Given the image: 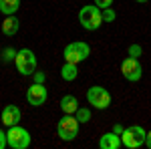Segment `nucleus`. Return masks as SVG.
Listing matches in <instances>:
<instances>
[{"mask_svg": "<svg viewBox=\"0 0 151 149\" xmlns=\"http://www.w3.org/2000/svg\"><path fill=\"white\" fill-rule=\"evenodd\" d=\"M95 6H99L101 10H105V8L113 6V0H95Z\"/></svg>", "mask_w": 151, "mask_h": 149, "instance_id": "20", "label": "nucleus"}, {"mask_svg": "<svg viewBox=\"0 0 151 149\" xmlns=\"http://www.w3.org/2000/svg\"><path fill=\"white\" fill-rule=\"evenodd\" d=\"M135 2H139V4H145V2H149V0H135Z\"/></svg>", "mask_w": 151, "mask_h": 149, "instance_id": "25", "label": "nucleus"}, {"mask_svg": "<svg viewBox=\"0 0 151 149\" xmlns=\"http://www.w3.org/2000/svg\"><path fill=\"white\" fill-rule=\"evenodd\" d=\"M20 4H22V0H0V12L4 16H10L20 8Z\"/></svg>", "mask_w": 151, "mask_h": 149, "instance_id": "14", "label": "nucleus"}, {"mask_svg": "<svg viewBox=\"0 0 151 149\" xmlns=\"http://www.w3.org/2000/svg\"><path fill=\"white\" fill-rule=\"evenodd\" d=\"M87 101L91 103V107L103 111V109H109L111 107V93L107 91L105 87L95 85V87H89L87 89Z\"/></svg>", "mask_w": 151, "mask_h": 149, "instance_id": "6", "label": "nucleus"}, {"mask_svg": "<svg viewBox=\"0 0 151 149\" xmlns=\"http://www.w3.org/2000/svg\"><path fill=\"white\" fill-rule=\"evenodd\" d=\"M103 12V22H113L117 18V14H115V10L109 6V8H105V10H101Z\"/></svg>", "mask_w": 151, "mask_h": 149, "instance_id": "18", "label": "nucleus"}, {"mask_svg": "<svg viewBox=\"0 0 151 149\" xmlns=\"http://www.w3.org/2000/svg\"><path fill=\"white\" fill-rule=\"evenodd\" d=\"M20 119H22V113H20V109H18L16 105H6V107L2 109V113H0V121L6 127L18 125Z\"/></svg>", "mask_w": 151, "mask_h": 149, "instance_id": "10", "label": "nucleus"}, {"mask_svg": "<svg viewBox=\"0 0 151 149\" xmlns=\"http://www.w3.org/2000/svg\"><path fill=\"white\" fill-rule=\"evenodd\" d=\"M145 137H147V131L141 125H131L121 133V143L127 149H139L145 145Z\"/></svg>", "mask_w": 151, "mask_h": 149, "instance_id": "4", "label": "nucleus"}, {"mask_svg": "<svg viewBox=\"0 0 151 149\" xmlns=\"http://www.w3.org/2000/svg\"><path fill=\"white\" fill-rule=\"evenodd\" d=\"M60 77H63V81H75L77 77H79V69H77V65H73V63H65L63 65V69H60Z\"/></svg>", "mask_w": 151, "mask_h": 149, "instance_id": "15", "label": "nucleus"}, {"mask_svg": "<svg viewBox=\"0 0 151 149\" xmlns=\"http://www.w3.org/2000/svg\"><path fill=\"white\" fill-rule=\"evenodd\" d=\"M16 53H18V50H14L12 46H6V48L2 50V55H0V60H2V63H10V60L16 58Z\"/></svg>", "mask_w": 151, "mask_h": 149, "instance_id": "17", "label": "nucleus"}, {"mask_svg": "<svg viewBox=\"0 0 151 149\" xmlns=\"http://www.w3.org/2000/svg\"><path fill=\"white\" fill-rule=\"evenodd\" d=\"M32 79H35V83H45V81H47V75H45L42 71H35Z\"/></svg>", "mask_w": 151, "mask_h": 149, "instance_id": "21", "label": "nucleus"}, {"mask_svg": "<svg viewBox=\"0 0 151 149\" xmlns=\"http://www.w3.org/2000/svg\"><path fill=\"white\" fill-rule=\"evenodd\" d=\"M113 131H115L117 135H121V133H123V131H125V127H123V125H119V123H117V125L113 127Z\"/></svg>", "mask_w": 151, "mask_h": 149, "instance_id": "23", "label": "nucleus"}, {"mask_svg": "<svg viewBox=\"0 0 151 149\" xmlns=\"http://www.w3.org/2000/svg\"><path fill=\"white\" fill-rule=\"evenodd\" d=\"M18 28H20V20H18L14 14H10V16L4 18V22H2V32L6 36H14L18 32Z\"/></svg>", "mask_w": 151, "mask_h": 149, "instance_id": "12", "label": "nucleus"}, {"mask_svg": "<svg viewBox=\"0 0 151 149\" xmlns=\"http://www.w3.org/2000/svg\"><path fill=\"white\" fill-rule=\"evenodd\" d=\"M6 139H8V147H12V149H26L30 145V133L20 125L8 127Z\"/></svg>", "mask_w": 151, "mask_h": 149, "instance_id": "7", "label": "nucleus"}, {"mask_svg": "<svg viewBox=\"0 0 151 149\" xmlns=\"http://www.w3.org/2000/svg\"><path fill=\"white\" fill-rule=\"evenodd\" d=\"M121 145H123V143H121V135H117L115 131L103 133L101 139H99V147L101 149H119Z\"/></svg>", "mask_w": 151, "mask_h": 149, "instance_id": "11", "label": "nucleus"}, {"mask_svg": "<svg viewBox=\"0 0 151 149\" xmlns=\"http://www.w3.org/2000/svg\"><path fill=\"white\" fill-rule=\"evenodd\" d=\"M79 119L75 117V115H69L65 113V117L63 119H58L57 123V135L63 141H73V139L79 135Z\"/></svg>", "mask_w": 151, "mask_h": 149, "instance_id": "5", "label": "nucleus"}, {"mask_svg": "<svg viewBox=\"0 0 151 149\" xmlns=\"http://www.w3.org/2000/svg\"><path fill=\"white\" fill-rule=\"evenodd\" d=\"M60 109H63V113L75 115V113H77V109H79V101H77V97H75V95H65V97L60 99Z\"/></svg>", "mask_w": 151, "mask_h": 149, "instance_id": "13", "label": "nucleus"}, {"mask_svg": "<svg viewBox=\"0 0 151 149\" xmlns=\"http://www.w3.org/2000/svg\"><path fill=\"white\" fill-rule=\"evenodd\" d=\"M75 117L79 119V123H89V121H91V111H89L87 107H79L77 113H75Z\"/></svg>", "mask_w": 151, "mask_h": 149, "instance_id": "16", "label": "nucleus"}, {"mask_svg": "<svg viewBox=\"0 0 151 149\" xmlns=\"http://www.w3.org/2000/svg\"><path fill=\"white\" fill-rule=\"evenodd\" d=\"M79 22L85 30H97L103 24V12L99 6H83L79 10Z\"/></svg>", "mask_w": 151, "mask_h": 149, "instance_id": "1", "label": "nucleus"}, {"mask_svg": "<svg viewBox=\"0 0 151 149\" xmlns=\"http://www.w3.org/2000/svg\"><path fill=\"white\" fill-rule=\"evenodd\" d=\"M129 57H133V58H139L141 57V53H143V46L141 45H129Z\"/></svg>", "mask_w": 151, "mask_h": 149, "instance_id": "19", "label": "nucleus"}, {"mask_svg": "<svg viewBox=\"0 0 151 149\" xmlns=\"http://www.w3.org/2000/svg\"><path fill=\"white\" fill-rule=\"evenodd\" d=\"M121 75L129 81V83H137V81L143 77V67H141L139 58L127 57L123 63H121Z\"/></svg>", "mask_w": 151, "mask_h": 149, "instance_id": "8", "label": "nucleus"}, {"mask_svg": "<svg viewBox=\"0 0 151 149\" xmlns=\"http://www.w3.org/2000/svg\"><path fill=\"white\" fill-rule=\"evenodd\" d=\"M8 145V139H6V131H2L0 129V149H6Z\"/></svg>", "mask_w": 151, "mask_h": 149, "instance_id": "22", "label": "nucleus"}, {"mask_svg": "<svg viewBox=\"0 0 151 149\" xmlns=\"http://www.w3.org/2000/svg\"><path fill=\"white\" fill-rule=\"evenodd\" d=\"M91 55V46L83 40H75L70 45L65 46L63 50V57H65V63H73V65H79L83 60H87Z\"/></svg>", "mask_w": 151, "mask_h": 149, "instance_id": "2", "label": "nucleus"}, {"mask_svg": "<svg viewBox=\"0 0 151 149\" xmlns=\"http://www.w3.org/2000/svg\"><path fill=\"white\" fill-rule=\"evenodd\" d=\"M145 147L151 149V131H147V137H145Z\"/></svg>", "mask_w": 151, "mask_h": 149, "instance_id": "24", "label": "nucleus"}, {"mask_svg": "<svg viewBox=\"0 0 151 149\" xmlns=\"http://www.w3.org/2000/svg\"><path fill=\"white\" fill-rule=\"evenodd\" d=\"M14 65H16V71H18L22 77H32L35 71H36V55L30 48H20V50L16 53Z\"/></svg>", "mask_w": 151, "mask_h": 149, "instance_id": "3", "label": "nucleus"}, {"mask_svg": "<svg viewBox=\"0 0 151 149\" xmlns=\"http://www.w3.org/2000/svg\"><path fill=\"white\" fill-rule=\"evenodd\" d=\"M47 99H48V91H47V87H45V83H35V85L28 87V91H26V101L32 105V107L45 105Z\"/></svg>", "mask_w": 151, "mask_h": 149, "instance_id": "9", "label": "nucleus"}]
</instances>
